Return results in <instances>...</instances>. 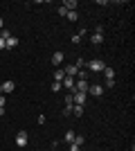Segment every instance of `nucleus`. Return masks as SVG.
Masks as SVG:
<instances>
[{
    "instance_id": "nucleus-1",
    "label": "nucleus",
    "mask_w": 135,
    "mask_h": 151,
    "mask_svg": "<svg viewBox=\"0 0 135 151\" xmlns=\"http://www.w3.org/2000/svg\"><path fill=\"white\" fill-rule=\"evenodd\" d=\"M86 65H88V70H92V72H104V68H106V61H101V59H95V61H88Z\"/></svg>"
},
{
    "instance_id": "nucleus-2",
    "label": "nucleus",
    "mask_w": 135,
    "mask_h": 151,
    "mask_svg": "<svg viewBox=\"0 0 135 151\" xmlns=\"http://www.w3.org/2000/svg\"><path fill=\"white\" fill-rule=\"evenodd\" d=\"M27 142H29V135H27V131H20L18 135H16V147H27Z\"/></svg>"
},
{
    "instance_id": "nucleus-3",
    "label": "nucleus",
    "mask_w": 135,
    "mask_h": 151,
    "mask_svg": "<svg viewBox=\"0 0 135 151\" xmlns=\"http://www.w3.org/2000/svg\"><path fill=\"white\" fill-rule=\"evenodd\" d=\"M88 95H92V97H101V95H104V86H101V83H92V86H88Z\"/></svg>"
},
{
    "instance_id": "nucleus-4",
    "label": "nucleus",
    "mask_w": 135,
    "mask_h": 151,
    "mask_svg": "<svg viewBox=\"0 0 135 151\" xmlns=\"http://www.w3.org/2000/svg\"><path fill=\"white\" fill-rule=\"evenodd\" d=\"M72 99H74V104H79V106H84L86 104V99H88V93H72Z\"/></svg>"
},
{
    "instance_id": "nucleus-5",
    "label": "nucleus",
    "mask_w": 135,
    "mask_h": 151,
    "mask_svg": "<svg viewBox=\"0 0 135 151\" xmlns=\"http://www.w3.org/2000/svg\"><path fill=\"white\" fill-rule=\"evenodd\" d=\"M0 86H2V93H7V95L16 90V83H14L11 79H7V81H5V83H0Z\"/></svg>"
},
{
    "instance_id": "nucleus-6",
    "label": "nucleus",
    "mask_w": 135,
    "mask_h": 151,
    "mask_svg": "<svg viewBox=\"0 0 135 151\" xmlns=\"http://www.w3.org/2000/svg\"><path fill=\"white\" fill-rule=\"evenodd\" d=\"M63 72H65V77H77L79 68L74 65V63H70V65H65V68H63Z\"/></svg>"
},
{
    "instance_id": "nucleus-7",
    "label": "nucleus",
    "mask_w": 135,
    "mask_h": 151,
    "mask_svg": "<svg viewBox=\"0 0 135 151\" xmlns=\"http://www.w3.org/2000/svg\"><path fill=\"white\" fill-rule=\"evenodd\" d=\"M61 5H63L68 12H77V7H79V5H77V0H63Z\"/></svg>"
},
{
    "instance_id": "nucleus-8",
    "label": "nucleus",
    "mask_w": 135,
    "mask_h": 151,
    "mask_svg": "<svg viewBox=\"0 0 135 151\" xmlns=\"http://www.w3.org/2000/svg\"><path fill=\"white\" fill-rule=\"evenodd\" d=\"M61 86L68 88V90H74V77H65L63 81H61Z\"/></svg>"
},
{
    "instance_id": "nucleus-9",
    "label": "nucleus",
    "mask_w": 135,
    "mask_h": 151,
    "mask_svg": "<svg viewBox=\"0 0 135 151\" xmlns=\"http://www.w3.org/2000/svg\"><path fill=\"white\" fill-rule=\"evenodd\" d=\"M52 63L59 68V65L63 63V52H54V54H52Z\"/></svg>"
},
{
    "instance_id": "nucleus-10",
    "label": "nucleus",
    "mask_w": 135,
    "mask_h": 151,
    "mask_svg": "<svg viewBox=\"0 0 135 151\" xmlns=\"http://www.w3.org/2000/svg\"><path fill=\"white\" fill-rule=\"evenodd\" d=\"M52 79H54V81H63V79H65V72H63V68H56V70H54Z\"/></svg>"
},
{
    "instance_id": "nucleus-11",
    "label": "nucleus",
    "mask_w": 135,
    "mask_h": 151,
    "mask_svg": "<svg viewBox=\"0 0 135 151\" xmlns=\"http://www.w3.org/2000/svg\"><path fill=\"white\" fill-rule=\"evenodd\" d=\"M104 75H106V81H115V70L113 68L106 65V68H104Z\"/></svg>"
},
{
    "instance_id": "nucleus-12",
    "label": "nucleus",
    "mask_w": 135,
    "mask_h": 151,
    "mask_svg": "<svg viewBox=\"0 0 135 151\" xmlns=\"http://www.w3.org/2000/svg\"><path fill=\"white\" fill-rule=\"evenodd\" d=\"M16 45H18V38H16V36H11V38H7V41H5V47H7V50H14Z\"/></svg>"
},
{
    "instance_id": "nucleus-13",
    "label": "nucleus",
    "mask_w": 135,
    "mask_h": 151,
    "mask_svg": "<svg viewBox=\"0 0 135 151\" xmlns=\"http://www.w3.org/2000/svg\"><path fill=\"white\" fill-rule=\"evenodd\" d=\"M90 43L101 45V43H104V34H95V32H92V36H90Z\"/></svg>"
},
{
    "instance_id": "nucleus-14",
    "label": "nucleus",
    "mask_w": 135,
    "mask_h": 151,
    "mask_svg": "<svg viewBox=\"0 0 135 151\" xmlns=\"http://www.w3.org/2000/svg\"><path fill=\"white\" fill-rule=\"evenodd\" d=\"M72 115H77V117H81V115H84V106H79V104H74V106H72Z\"/></svg>"
},
{
    "instance_id": "nucleus-15",
    "label": "nucleus",
    "mask_w": 135,
    "mask_h": 151,
    "mask_svg": "<svg viewBox=\"0 0 135 151\" xmlns=\"http://www.w3.org/2000/svg\"><path fill=\"white\" fill-rule=\"evenodd\" d=\"M74 135H77L74 131H68V133L63 135V138H65V142H68V145H72V142H74Z\"/></svg>"
},
{
    "instance_id": "nucleus-16",
    "label": "nucleus",
    "mask_w": 135,
    "mask_h": 151,
    "mask_svg": "<svg viewBox=\"0 0 135 151\" xmlns=\"http://www.w3.org/2000/svg\"><path fill=\"white\" fill-rule=\"evenodd\" d=\"M86 142V138L84 135H81V133H77V135H74V142H72V145H77V147H81Z\"/></svg>"
},
{
    "instance_id": "nucleus-17",
    "label": "nucleus",
    "mask_w": 135,
    "mask_h": 151,
    "mask_svg": "<svg viewBox=\"0 0 135 151\" xmlns=\"http://www.w3.org/2000/svg\"><path fill=\"white\" fill-rule=\"evenodd\" d=\"M0 38H2V41H7V38H11V32L7 29V27H2V29H0Z\"/></svg>"
},
{
    "instance_id": "nucleus-18",
    "label": "nucleus",
    "mask_w": 135,
    "mask_h": 151,
    "mask_svg": "<svg viewBox=\"0 0 135 151\" xmlns=\"http://www.w3.org/2000/svg\"><path fill=\"white\" fill-rule=\"evenodd\" d=\"M65 18L70 20V23H74V20L79 18V14H77V12H68V14H65Z\"/></svg>"
},
{
    "instance_id": "nucleus-19",
    "label": "nucleus",
    "mask_w": 135,
    "mask_h": 151,
    "mask_svg": "<svg viewBox=\"0 0 135 151\" xmlns=\"http://www.w3.org/2000/svg\"><path fill=\"white\" fill-rule=\"evenodd\" d=\"M61 88H63V86H61V81H54V83H52V93H59Z\"/></svg>"
},
{
    "instance_id": "nucleus-20",
    "label": "nucleus",
    "mask_w": 135,
    "mask_h": 151,
    "mask_svg": "<svg viewBox=\"0 0 135 151\" xmlns=\"http://www.w3.org/2000/svg\"><path fill=\"white\" fill-rule=\"evenodd\" d=\"M65 99V106H74V99H72V95H68V97H63Z\"/></svg>"
},
{
    "instance_id": "nucleus-21",
    "label": "nucleus",
    "mask_w": 135,
    "mask_h": 151,
    "mask_svg": "<svg viewBox=\"0 0 135 151\" xmlns=\"http://www.w3.org/2000/svg\"><path fill=\"white\" fill-rule=\"evenodd\" d=\"M77 77H79V79H88V72H86V70H79Z\"/></svg>"
},
{
    "instance_id": "nucleus-22",
    "label": "nucleus",
    "mask_w": 135,
    "mask_h": 151,
    "mask_svg": "<svg viewBox=\"0 0 135 151\" xmlns=\"http://www.w3.org/2000/svg\"><path fill=\"white\" fill-rule=\"evenodd\" d=\"M56 12H59V16H65V14H68V9H65L63 5H59V9H56Z\"/></svg>"
},
{
    "instance_id": "nucleus-23",
    "label": "nucleus",
    "mask_w": 135,
    "mask_h": 151,
    "mask_svg": "<svg viewBox=\"0 0 135 151\" xmlns=\"http://www.w3.org/2000/svg\"><path fill=\"white\" fill-rule=\"evenodd\" d=\"M86 63H88V61H84V59H77V63H74V65H77V68L81 70V68H84V65H86Z\"/></svg>"
},
{
    "instance_id": "nucleus-24",
    "label": "nucleus",
    "mask_w": 135,
    "mask_h": 151,
    "mask_svg": "<svg viewBox=\"0 0 135 151\" xmlns=\"http://www.w3.org/2000/svg\"><path fill=\"white\" fill-rule=\"evenodd\" d=\"M95 34H104V25H95Z\"/></svg>"
},
{
    "instance_id": "nucleus-25",
    "label": "nucleus",
    "mask_w": 135,
    "mask_h": 151,
    "mask_svg": "<svg viewBox=\"0 0 135 151\" xmlns=\"http://www.w3.org/2000/svg\"><path fill=\"white\" fill-rule=\"evenodd\" d=\"M70 151H81V147H77V145H70Z\"/></svg>"
},
{
    "instance_id": "nucleus-26",
    "label": "nucleus",
    "mask_w": 135,
    "mask_h": 151,
    "mask_svg": "<svg viewBox=\"0 0 135 151\" xmlns=\"http://www.w3.org/2000/svg\"><path fill=\"white\" fill-rule=\"evenodd\" d=\"M0 108H5V97L0 95Z\"/></svg>"
},
{
    "instance_id": "nucleus-27",
    "label": "nucleus",
    "mask_w": 135,
    "mask_h": 151,
    "mask_svg": "<svg viewBox=\"0 0 135 151\" xmlns=\"http://www.w3.org/2000/svg\"><path fill=\"white\" fill-rule=\"evenodd\" d=\"M0 50H5V41L2 38H0Z\"/></svg>"
},
{
    "instance_id": "nucleus-28",
    "label": "nucleus",
    "mask_w": 135,
    "mask_h": 151,
    "mask_svg": "<svg viewBox=\"0 0 135 151\" xmlns=\"http://www.w3.org/2000/svg\"><path fill=\"white\" fill-rule=\"evenodd\" d=\"M2 27H5V20H2V18H0V29H2Z\"/></svg>"
},
{
    "instance_id": "nucleus-29",
    "label": "nucleus",
    "mask_w": 135,
    "mask_h": 151,
    "mask_svg": "<svg viewBox=\"0 0 135 151\" xmlns=\"http://www.w3.org/2000/svg\"><path fill=\"white\" fill-rule=\"evenodd\" d=\"M0 95H2V86H0Z\"/></svg>"
}]
</instances>
